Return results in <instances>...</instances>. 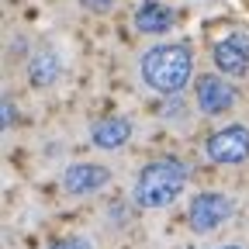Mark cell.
<instances>
[{
	"instance_id": "obj_11",
	"label": "cell",
	"mask_w": 249,
	"mask_h": 249,
	"mask_svg": "<svg viewBox=\"0 0 249 249\" xmlns=\"http://www.w3.org/2000/svg\"><path fill=\"white\" fill-rule=\"evenodd\" d=\"M49 249H93V246H90V239H83V235H66V239L52 242Z\"/></svg>"
},
{
	"instance_id": "obj_10",
	"label": "cell",
	"mask_w": 249,
	"mask_h": 249,
	"mask_svg": "<svg viewBox=\"0 0 249 249\" xmlns=\"http://www.w3.org/2000/svg\"><path fill=\"white\" fill-rule=\"evenodd\" d=\"M59 73H62V62H59L55 52H38L28 66V80L35 87H52L59 80Z\"/></svg>"
},
{
	"instance_id": "obj_6",
	"label": "cell",
	"mask_w": 249,
	"mask_h": 249,
	"mask_svg": "<svg viewBox=\"0 0 249 249\" xmlns=\"http://www.w3.org/2000/svg\"><path fill=\"white\" fill-rule=\"evenodd\" d=\"M197 107L204 114H225L235 107V90L225 83V76L204 73L197 76Z\"/></svg>"
},
{
	"instance_id": "obj_1",
	"label": "cell",
	"mask_w": 249,
	"mask_h": 249,
	"mask_svg": "<svg viewBox=\"0 0 249 249\" xmlns=\"http://www.w3.org/2000/svg\"><path fill=\"white\" fill-rule=\"evenodd\" d=\"M194 73V55L187 45H152L142 55V80L156 93H180Z\"/></svg>"
},
{
	"instance_id": "obj_5",
	"label": "cell",
	"mask_w": 249,
	"mask_h": 249,
	"mask_svg": "<svg viewBox=\"0 0 249 249\" xmlns=\"http://www.w3.org/2000/svg\"><path fill=\"white\" fill-rule=\"evenodd\" d=\"M214 66L222 70L225 76H246L249 73V35L246 31H232L222 42H214L211 49Z\"/></svg>"
},
{
	"instance_id": "obj_3",
	"label": "cell",
	"mask_w": 249,
	"mask_h": 249,
	"mask_svg": "<svg viewBox=\"0 0 249 249\" xmlns=\"http://www.w3.org/2000/svg\"><path fill=\"white\" fill-rule=\"evenodd\" d=\"M208 160L218 166H235L249 160V128L246 124H225L222 132H214L204 145Z\"/></svg>"
},
{
	"instance_id": "obj_13",
	"label": "cell",
	"mask_w": 249,
	"mask_h": 249,
	"mask_svg": "<svg viewBox=\"0 0 249 249\" xmlns=\"http://www.w3.org/2000/svg\"><path fill=\"white\" fill-rule=\"evenodd\" d=\"M0 124H4V128H11V124H14V104H11V101L0 104Z\"/></svg>"
},
{
	"instance_id": "obj_4",
	"label": "cell",
	"mask_w": 249,
	"mask_h": 249,
	"mask_svg": "<svg viewBox=\"0 0 249 249\" xmlns=\"http://www.w3.org/2000/svg\"><path fill=\"white\" fill-rule=\"evenodd\" d=\"M235 211V201L229 194H218V191H204L191 201V229L197 235H208L214 232L222 222H229Z\"/></svg>"
},
{
	"instance_id": "obj_7",
	"label": "cell",
	"mask_w": 249,
	"mask_h": 249,
	"mask_svg": "<svg viewBox=\"0 0 249 249\" xmlns=\"http://www.w3.org/2000/svg\"><path fill=\"white\" fill-rule=\"evenodd\" d=\"M111 180V170L101 163H73L66 173H62V187L70 194H93Z\"/></svg>"
},
{
	"instance_id": "obj_9",
	"label": "cell",
	"mask_w": 249,
	"mask_h": 249,
	"mask_svg": "<svg viewBox=\"0 0 249 249\" xmlns=\"http://www.w3.org/2000/svg\"><path fill=\"white\" fill-rule=\"evenodd\" d=\"M173 21H177L173 11L156 4V0H145V4H139V11H135V28L142 35H163V31L173 28Z\"/></svg>"
},
{
	"instance_id": "obj_12",
	"label": "cell",
	"mask_w": 249,
	"mask_h": 249,
	"mask_svg": "<svg viewBox=\"0 0 249 249\" xmlns=\"http://www.w3.org/2000/svg\"><path fill=\"white\" fill-rule=\"evenodd\" d=\"M80 4L87 7V11H97V14H104V11H111L118 0H80Z\"/></svg>"
},
{
	"instance_id": "obj_14",
	"label": "cell",
	"mask_w": 249,
	"mask_h": 249,
	"mask_svg": "<svg viewBox=\"0 0 249 249\" xmlns=\"http://www.w3.org/2000/svg\"><path fill=\"white\" fill-rule=\"evenodd\" d=\"M218 249H242V246H218Z\"/></svg>"
},
{
	"instance_id": "obj_8",
	"label": "cell",
	"mask_w": 249,
	"mask_h": 249,
	"mask_svg": "<svg viewBox=\"0 0 249 249\" xmlns=\"http://www.w3.org/2000/svg\"><path fill=\"white\" fill-rule=\"evenodd\" d=\"M90 139H93V145H97V149H121L124 142L132 139V121H128V118H121V114L101 118L97 124H93Z\"/></svg>"
},
{
	"instance_id": "obj_2",
	"label": "cell",
	"mask_w": 249,
	"mask_h": 249,
	"mask_svg": "<svg viewBox=\"0 0 249 249\" xmlns=\"http://www.w3.org/2000/svg\"><path fill=\"white\" fill-rule=\"evenodd\" d=\"M187 187V166L180 160H152L135 177V204L139 208H170Z\"/></svg>"
}]
</instances>
